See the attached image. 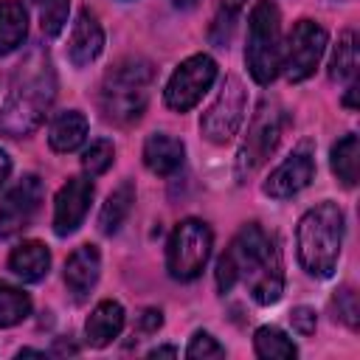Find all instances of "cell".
I'll return each instance as SVG.
<instances>
[{
    "label": "cell",
    "mask_w": 360,
    "mask_h": 360,
    "mask_svg": "<svg viewBox=\"0 0 360 360\" xmlns=\"http://www.w3.org/2000/svg\"><path fill=\"white\" fill-rule=\"evenodd\" d=\"M236 284H245L256 304H276L284 290V270L276 242L264 233L262 225L248 222L236 231L231 245L217 262V287L231 292Z\"/></svg>",
    "instance_id": "6da1fadb"
},
{
    "label": "cell",
    "mask_w": 360,
    "mask_h": 360,
    "mask_svg": "<svg viewBox=\"0 0 360 360\" xmlns=\"http://www.w3.org/2000/svg\"><path fill=\"white\" fill-rule=\"evenodd\" d=\"M56 98V70L45 48H31L11 73L8 96L0 107V132L8 138L31 135Z\"/></svg>",
    "instance_id": "7a4b0ae2"
},
{
    "label": "cell",
    "mask_w": 360,
    "mask_h": 360,
    "mask_svg": "<svg viewBox=\"0 0 360 360\" xmlns=\"http://www.w3.org/2000/svg\"><path fill=\"white\" fill-rule=\"evenodd\" d=\"M298 262L315 278H329L340 259L343 245V211L338 202H318L309 208L295 231Z\"/></svg>",
    "instance_id": "3957f363"
},
{
    "label": "cell",
    "mask_w": 360,
    "mask_h": 360,
    "mask_svg": "<svg viewBox=\"0 0 360 360\" xmlns=\"http://www.w3.org/2000/svg\"><path fill=\"white\" fill-rule=\"evenodd\" d=\"M152 65L141 56H124L115 62L98 93V104L107 121L112 124H132L143 115L146 101H149V84H152Z\"/></svg>",
    "instance_id": "277c9868"
},
{
    "label": "cell",
    "mask_w": 360,
    "mask_h": 360,
    "mask_svg": "<svg viewBox=\"0 0 360 360\" xmlns=\"http://www.w3.org/2000/svg\"><path fill=\"white\" fill-rule=\"evenodd\" d=\"M245 62L259 84H270L281 68V17L273 0H259L250 11Z\"/></svg>",
    "instance_id": "5b68a950"
},
{
    "label": "cell",
    "mask_w": 360,
    "mask_h": 360,
    "mask_svg": "<svg viewBox=\"0 0 360 360\" xmlns=\"http://www.w3.org/2000/svg\"><path fill=\"white\" fill-rule=\"evenodd\" d=\"M211 256V231L202 219H183L166 245V267L172 278L191 281L202 273Z\"/></svg>",
    "instance_id": "8992f818"
},
{
    "label": "cell",
    "mask_w": 360,
    "mask_h": 360,
    "mask_svg": "<svg viewBox=\"0 0 360 360\" xmlns=\"http://www.w3.org/2000/svg\"><path fill=\"white\" fill-rule=\"evenodd\" d=\"M281 132H284V110L278 107V101L273 98H264L250 121V129H248V138L239 149V158H236V172L239 177H248L253 174L278 146L281 141Z\"/></svg>",
    "instance_id": "52a82bcc"
},
{
    "label": "cell",
    "mask_w": 360,
    "mask_h": 360,
    "mask_svg": "<svg viewBox=\"0 0 360 360\" xmlns=\"http://www.w3.org/2000/svg\"><path fill=\"white\" fill-rule=\"evenodd\" d=\"M214 79H217V62L208 53H194V56L183 59L177 65V70L172 73L166 90H163L166 104L177 112L191 110L208 93Z\"/></svg>",
    "instance_id": "ba28073f"
},
{
    "label": "cell",
    "mask_w": 360,
    "mask_h": 360,
    "mask_svg": "<svg viewBox=\"0 0 360 360\" xmlns=\"http://www.w3.org/2000/svg\"><path fill=\"white\" fill-rule=\"evenodd\" d=\"M326 31L312 20H298L287 37V48L281 56V68L287 82H304L315 73L323 51H326Z\"/></svg>",
    "instance_id": "9c48e42d"
},
{
    "label": "cell",
    "mask_w": 360,
    "mask_h": 360,
    "mask_svg": "<svg viewBox=\"0 0 360 360\" xmlns=\"http://www.w3.org/2000/svg\"><path fill=\"white\" fill-rule=\"evenodd\" d=\"M245 101H248V96H245L242 82L236 76H228L222 82V90H219L217 101L202 112L200 132L211 143H228L245 121Z\"/></svg>",
    "instance_id": "30bf717a"
},
{
    "label": "cell",
    "mask_w": 360,
    "mask_h": 360,
    "mask_svg": "<svg viewBox=\"0 0 360 360\" xmlns=\"http://www.w3.org/2000/svg\"><path fill=\"white\" fill-rule=\"evenodd\" d=\"M45 186L37 174H25L0 202V239H8L31 225L34 214L39 211Z\"/></svg>",
    "instance_id": "8fae6325"
},
{
    "label": "cell",
    "mask_w": 360,
    "mask_h": 360,
    "mask_svg": "<svg viewBox=\"0 0 360 360\" xmlns=\"http://www.w3.org/2000/svg\"><path fill=\"white\" fill-rule=\"evenodd\" d=\"M315 174V158H312V143L301 141L264 180V194L276 197V200H287L292 194H298L301 188L309 186Z\"/></svg>",
    "instance_id": "7c38bea8"
},
{
    "label": "cell",
    "mask_w": 360,
    "mask_h": 360,
    "mask_svg": "<svg viewBox=\"0 0 360 360\" xmlns=\"http://www.w3.org/2000/svg\"><path fill=\"white\" fill-rule=\"evenodd\" d=\"M90 202H93V183L79 174L68 177V183L59 188V194L53 200V231L59 236L73 233L84 222Z\"/></svg>",
    "instance_id": "4fadbf2b"
},
{
    "label": "cell",
    "mask_w": 360,
    "mask_h": 360,
    "mask_svg": "<svg viewBox=\"0 0 360 360\" xmlns=\"http://www.w3.org/2000/svg\"><path fill=\"white\" fill-rule=\"evenodd\" d=\"M104 48V31L98 25V20L84 8L79 11L73 28H70V39H68V56L76 68L90 65Z\"/></svg>",
    "instance_id": "5bb4252c"
},
{
    "label": "cell",
    "mask_w": 360,
    "mask_h": 360,
    "mask_svg": "<svg viewBox=\"0 0 360 360\" xmlns=\"http://www.w3.org/2000/svg\"><path fill=\"white\" fill-rule=\"evenodd\" d=\"M98 270H101V256L96 245H82L76 248L68 262H65V284L76 298H84L96 281H98Z\"/></svg>",
    "instance_id": "9a60e30c"
},
{
    "label": "cell",
    "mask_w": 360,
    "mask_h": 360,
    "mask_svg": "<svg viewBox=\"0 0 360 360\" xmlns=\"http://www.w3.org/2000/svg\"><path fill=\"white\" fill-rule=\"evenodd\" d=\"M183 158H186L183 141L169 132H155L143 143V163L152 174H160V177L174 174L183 166Z\"/></svg>",
    "instance_id": "2e32d148"
},
{
    "label": "cell",
    "mask_w": 360,
    "mask_h": 360,
    "mask_svg": "<svg viewBox=\"0 0 360 360\" xmlns=\"http://www.w3.org/2000/svg\"><path fill=\"white\" fill-rule=\"evenodd\" d=\"M121 329H124V307H121L118 301H101V304L90 312V318H87V323H84L87 343L96 346V349L112 343Z\"/></svg>",
    "instance_id": "e0dca14e"
},
{
    "label": "cell",
    "mask_w": 360,
    "mask_h": 360,
    "mask_svg": "<svg viewBox=\"0 0 360 360\" xmlns=\"http://www.w3.org/2000/svg\"><path fill=\"white\" fill-rule=\"evenodd\" d=\"M48 267H51V250L37 239L17 245L8 256V270L22 281H39L42 276H48Z\"/></svg>",
    "instance_id": "ac0fdd59"
},
{
    "label": "cell",
    "mask_w": 360,
    "mask_h": 360,
    "mask_svg": "<svg viewBox=\"0 0 360 360\" xmlns=\"http://www.w3.org/2000/svg\"><path fill=\"white\" fill-rule=\"evenodd\" d=\"M84 138H87V118L79 110L59 112L48 132V143L53 152H73L84 143Z\"/></svg>",
    "instance_id": "d6986e66"
},
{
    "label": "cell",
    "mask_w": 360,
    "mask_h": 360,
    "mask_svg": "<svg viewBox=\"0 0 360 360\" xmlns=\"http://www.w3.org/2000/svg\"><path fill=\"white\" fill-rule=\"evenodd\" d=\"M28 31V11L20 0H0V53H11Z\"/></svg>",
    "instance_id": "ffe728a7"
},
{
    "label": "cell",
    "mask_w": 360,
    "mask_h": 360,
    "mask_svg": "<svg viewBox=\"0 0 360 360\" xmlns=\"http://www.w3.org/2000/svg\"><path fill=\"white\" fill-rule=\"evenodd\" d=\"M132 202H135V186H132L129 180H124L121 186H115V188L110 191L107 202L101 205V214H98V228H101V233H115V231L124 225L127 214L132 211Z\"/></svg>",
    "instance_id": "44dd1931"
},
{
    "label": "cell",
    "mask_w": 360,
    "mask_h": 360,
    "mask_svg": "<svg viewBox=\"0 0 360 360\" xmlns=\"http://www.w3.org/2000/svg\"><path fill=\"white\" fill-rule=\"evenodd\" d=\"M357 34L354 31H343L332 59H329V79L332 82H352L357 76Z\"/></svg>",
    "instance_id": "7402d4cb"
},
{
    "label": "cell",
    "mask_w": 360,
    "mask_h": 360,
    "mask_svg": "<svg viewBox=\"0 0 360 360\" xmlns=\"http://www.w3.org/2000/svg\"><path fill=\"white\" fill-rule=\"evenodd\" d=\"M360 141L357 135H343L335 146H332V172L343 186H354L357 183V166H360Z\"/></svg>",
    "instance_id": "603a6c76"
},
{
    "label": "cell",
    "mask_w": 360,
    "mask_h": 360,
    "mask_svg": "<svg viewBox=\"0 0 360 360\" xmlns=\"http://www.w3.org/2000/svg\"><path fill=\"white\" fill-rule=\"evenodd\" d=\"M253 349L259 357H295V343L278 329V326H259L253 335Z\"/></svg>",
    "instance_id": "cb8c5ba5"
},
{
    "label": "cell",
    "mask_w": 360,
    "mask_h": 360,
    "mask_svg": "<svg viewBox=\"0 0 360 360\" xmlns=\"http://www.w3.org/2000/svg\"><path fill=\"white\" fill-rule=\"evenodd\" d=\"M28 312H31V298L22 290L0 281V329L25 321Z\"/></svg>",
    "instance_id": "d4e9b609"
},
{
    "label": "cell",
    "mask_w": 360,
    "mask_h": 360,
    "mask_svg": "<svg viewBox=\"0 0 360 360\" xmlns=\"http://www.w3.org/2000/svg\"><path fill=\"white\" fill-rule=\"evenodd\" d=\"M112 158H115V149H112L110 141H93V143L84 149V155H82V169H84L90 177L104 174V172L112 166Z\"/></svg>",
    "instance_id": "484cf974"
},
{
    "label": "cell",
    "mask_w": 360,
    "mask_h": 360,
    "mask_svg": "<svg viewBox=\"0 0 360 360\" xmlns=\"http://www.w3.org/2000/svg\"><path fill=\"white\" fill-rule=\"evenodd\" d=\"M39 8V20H42V31L56 37L62 31V25L68 22V8L70 0H34Z\"/></svg>",
    "instance_id": "4316f807"
},
{
    "label": "cell",
    "mask_w": 360,
    "mask_h": 360,
    "mask_svg": "<svg viewBox=\"0 0 360 360\" xmlns=\"http://www.w3.org/2000/svg\"><path fill=\"white\" fill-rule=\"evenodd\" d=\"M332 307H335V312H338L335 318H340L349 329H357V292H354L349 284L335 292Z\"/></svg>",
    "instance_id": "83f0119b"
},
{
    "label": "cell",
    "mask_w": 360,
    "mask_h": 360,
    "mask_svg": "<svg viewBox=\"0 0 360 360\" xmlns=\"http://www.w3.org/2000/svg\"><path fill=\"white\" fill-rule=\"evenodd\" d=\"M186 357H191V360H205V357H225V349L208 335V332H194L191 335V340H188V346H186Z\"/></svg>",
    "instance_id": "f1b7e54d"
},
{
    "label": "cell",
    "mask_w": 360,
    "mask_h": 360,
    "mask_svg": "<svg viewBox=\"0 0 360 360\" xmlns=\"http://www.w3.org/2000/svg\"><path fill=\"white\" fill-rule=\"evenodd\" d=\"M290 321H292V329H295L298 335H312V332H315V323H318L315 309H309V307H295V309L290 312Z\"/></svg>",
    "instance_id": "f546056e"
},
{
    "label": "cell",
    "mask_w": 360,
    "mask_h": 360,
    "mask_svg": "<svg viewBox=\"0 0 360 360\" xmlns=\"http://www.w3.org/2000/svg\"><path fill=\"white\" fill-rule=\"evenodd\" d=\"M160 323H163V315H160V309H143L141 312V318H138V335H152V332H158L160 329Z\"/></svg>",
    "instance_id": "4dcf8cb0"
},
{
    "label": "cell",
    "mask_w": 360,
    "mask_h": 360,
    "mask_svg": "<svg viewBox=\"0 0 360 360\" xmlns=\"http://www.w3.org/2000/svg\"><path fill=\"white\" fill-rule=\"evenodd\" d=\"M343 104H346L349 110H354V107H357V79H352V84H349V93H346Z\"/></svg>",
    "instance_id": "1f68e13d"
},
{
    "label": "cell",
    "mask_w": 360,
    "mask_h": 360,
    "mask_svg": "<svg viewBox=\"0 0 360 360\" xmlns=\"http://www.w3.org/2000/svg\"><path fill=\"white\" fill-rule=\"evenodd\" d=\"M245 3H248V0H219V6H222V11H225V14H236Z\"/></svg>",
    "instance_id": "d6a6232c"
},
{
    "label": "cell",
    "mask_w": 360,
    "mask_h": 360,
    "mask_svg": "<svg viewBox=\"0 0 360 360\" xmlns=\"http://www.w3.org/2000/svg\"><path fill=\"white\" fill-rule=\"evenodd\" d=\"M8 172H11V160H8V155L0 149V186L6 183V177H8Z\"/></svg>",
    "instance_id": "836d02e7"
},
{
    "label": "cell",
    "mask_w": 360,
    "mask_h": 360,
    "mask_svg": "<svg viewBox=\"0 0 360 360\" xmlns=\"http://www.w3.org/2000/svg\"><path fill=\"white\" fill-rule=\"evenodd\" d=\"M174 354H177L174 346H158V349L149 352V357H174Z\"/></svg>",
    "instance_id": "e575fe53"
},
{
    "label": "cell",
    "mask_w": 360,
    "mask_h": 360,
    "mask_svg": "<svg viewBox=\"0 0 360 360\" xmlns=\"http://www.w3.org/2000/svg\"><path fill=\"white\" fill-rule=\"evenodd\" d=\"M17 357H45V352H37V349H22Z\"/></svg>",
    "instance_id": "d590c367"
},
{
    "label": "cell",
    "mask_w": 360,
    "mask_h": 360,
    "mask_svg": "<svg viewBox=\"0 0 360 360\" xmlns=\"http://www.w3.org/2000/svg\"><path fill=\"white\" fill-rule=\"evenodd\" d=\"M177 8H191V6H197V0H172Z\"/></svg>",
    "instance_id": "8d00e7d4"
}]
</instances>
